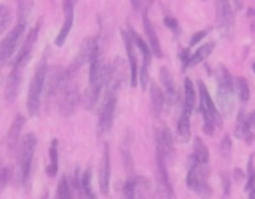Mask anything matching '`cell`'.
Listing matches in <instances>:
<instances>
[{"mask_svg":"<svg viewBox=\"0 0 255 199\" xmlns=\"http://www.w3.org/2000/svg\"><path fill=\"white\" fill-rule=\"evenodd\" d=\"M233 10H231V0H215V26L223 38H229L233 32Z\"/></svg>","mask_w":255,"mask_h":199,"instance_id":"cell-11","label":"cell"},{"mask_svg":"<svg viewBox=\"0 0 255 199\" xmlns=\"http://www.w3.org/2000/svg\"><path fill=\"white\" fill-rule=\"evenodd\" d=\"M131 6H133L135 10H141V0H131Z\"/></svg>","mask_w":255,"mask_h":199,"instance_id":"cell-39","label":"cell"},{"mask_svg":"<svg viewBox=\"0 0 255 199\" xmlns=\"http://www.w3.org/2000/svg\"><path fill=\"white\" fill-rule=\"evenodd\" d=\"M151 189V181L147 177L141 175H131L126 183H124V195L133 199V197H141Z\"/></svg>","mask_w":255,"mask_h":199,"instance_id":"cell-16","label":"cell"},{"mask_svg":"<svg viewBox=\"0 0 255 199\" xmlns=\"http://www.w3.org/2000/svg\"><path fill=\"white\" fill-rule=\"evenodd\" d=\"M74 2L76 0H64L62 8H64V22H62V28L56 36V46H64L68 34L72 32V26H74Z\"/></svg>","mask_w":255,"mask_h":199,"instance_id":"cell-17","label":"cell"},{"mask_svg":"<svg viewBox=\"0 0 255 199\" xmlns=\"http://www.w3.org/2000/svg\"><path fill=\"white\" fill-rule=\"evenodd\" d=\"M82 195L94 197V191H92V171H90V167L82 173Z\"/></svg>","mask_w":255,"mask_h":199,"instance_id":"cell-30","label":"cell"},{"mask_svg":"<svg viewBox=\"0 0 255 199\" xmlns=\"http://www.w3.org/2000/svg\"><path fill=\"white\" fill-rule=\"evenodd\" d=\"M197 92H199V113L203 117V131L207 135H213L217 129H221L223 125V119H221V113L215 105V101L211 100L207 88L203 82H197Z\"/></svg>","mask_w":255,"mask_h":199,"instance_id":"cell-4","label":"cell"},{"mask_svg":"<svg viewBox=\"0 0 255 199\" xmlns=\"http://www.w3.org/2000/svg\"><path fill=\"white\" fill-rule=\"evenodd\" d=\"M215 82H217V98H219L221 109H223V113H231L233 94H235V80L223 64H219L215 68Z\"/></svg>","mask_w":255,"mask_h":199,"instance_id":"cell-7","label":"cell"},{"mask_svg":"<svg viewBox=\"0 0 255 199\" xmlns=\"http://www.w3.org/2000/svg\"><path fill=\"white\" fill-rule=\"evenodd\" d=\"M231 4H233L237 10H241V8H243V0H231Z\"/></svg>","mask_w":255,"mask_h":199,"instance_id":"cell-38","label":"cell"},{"mask_svg":"<svg viewBox=\"0 0 255 199\" xmlns=\"http://www.w3.org/2000/svg\"><path fill=\"white\" fill-rule=\"evenodd\" d=\"M32 2L34 0H18V20H16L14 28L8 32V36L4 40H0V68L12 60L18 44L24 40V32H26V26H28V16H30V10H32Z\"/></svg>","mask_w":255,"mask_h":199,"instance_id":"cell-2","label":"cell"},{"mask_svg":"<svg viewBox=\"0 0 255 199\" xmlns=\"http://www.w3.org/2000/svg\"><path fill=\"white\" fill-rule=\"evenodd\" d=\"M147 88H149V107H151V115H153V117H161V111L165 109V94H163V90H161L155 82H151Z\"/></svg>","mask_w":255,"mask_h":199,"instance_id":"cell-21","label":"cell"},{"mask_svg":"<svg viewBox=\"0 0 255 199\" xmlns=\"http://www.w3.org/2000/svg\"><path fill=\"white\" fill-rule=\"evenodd\" d=\"M163 22H165V26H167V28H169V30H171L173 34H177V32H179V26H177V20H175L173 16H169V14H165V16H163Z\"/></svg>","mask_w":255,"mask_h":199,"instance_id":"cell-34","label":"cell"},{"mask_svg":"<svg viewBox=\"0 0 255 199\" xmlns=\"http://www.w3.org/2000/svg\"><path fill=\"white\" fill-rule=\"evenodd\" d=\"M56 195H58V197H62V199H68V197H72V189H70V181H68V177H62V179H60Z\"/></svg>","mask_w":255,"mask_h":199,"instance_id":"cell-32","label":"cell"},{"mask_svg":"<svg viewBox=\"0 0 255 199\" xmlns=\"http://www.w3.org/2000/svg\"><path fill=\"white\" fill-rule=\"evenodd\" d=\"M48 64L42 62L32 80H30V88H28V113L30 115H36L42 107V101H44V96H46V80H48Z\"/></svg>","mask_w":255,"mask_h":199,"instance_id":"cell-6","label":"cell"},{"mask_svg":"<svg viewBox=\"0 0 255 199\" xmlns=\"http://www.w3.org/2000/svg\"><path fill=\"white\" fill-rule=\"evenodd\" d=\"M235 135L247 143H253V139H255V109L249 113H245V111L239 113L237 123H235Z\"/></svg>","mask_w":255,"mask_h":199,"instance_id":"cell-14","label":"cell"},{"mask_svg":"<svg viewBox=\"0 0 255 199\" xmlns=\"http://www.w3.org/2000/svg\"><path fill=\"white\" fill-rule=\"evenodd\" d=\"M12 173H14L12 165H4V163L0 161V189H4V187L8 185V181L12 179Z\"/></svg>","mask_w":255,"mask_h":199,"instance_id":"cell-31","label":"cell"},{"mask_svg":"<svg viewBox=\"0 0 255 199\" xmlns=\"http://www.w3.org/2000/svg\"><path fill=\"white\" fill-rule=\"evenodd\" d=\"M191 107L187 105H181V113H179V119H177V137L179 141H189L191 137V127H189V117H191Z\"/></svg>","mask_w":255,"mask_h":199,"instance_id":"cell-24","label":"cell"},{"mask_svg":"<svg viewBox=\"0 0 255 199\" xmlns=\"http://www.w3.org/2000/svg\"><path fill=\"white\" fill-rule=\"evenodd\" d=\"M10 20H12V12H10V8H8L6 4H0V36L8 30Z\"/></svg>","mask_w":255,"mask_h":199,"instance_id":"cell-29","label":"cell"},{"mask_svg":"<svg viewBox=\"0 0 255 199\" xmlns=\"http://www.w3.org/2000/svg\"><path fill=\"white\" fill-rule=\"evenodd\" d=\"M247 193H249V195H251V197H255V187H253V189H251V191H247Z\"/></svg>","mask_w":255,"mask_h":199,"instance_id":"cell-40","label":"cell"},{"mask_svg":"<svg viewBox=\"0 0 255 199\" xmlns=\"http://www.w3.org/2000/svg\"><path fill=\"white\" fill-rule=\"evenodd\" d=\"M159 80H161V86H163V94H165V107L171 109L177 101V90H175V84H173V78L169 74V70L165 66L159 68Z\"/></svg>","mask_w":255,"mask_h":199,"instance_id":"cell-18","label":"cell"},{"mask_svg":"<svg viewBox=\"0 0 255 199\" xmlns=\"http://www.w3.org/2000/svg\"><path fill=\"white\" fill-rule=\"evenodd\" d=\"M229 145H231V137H223V141H221V151H223V155H229Z\"/></svg>","mask_w":255,"mask_h":199,"instance_id":"cell-37","label":"cell"},{"mask_svg":"<svg viewBox=\"0 0 255 199\" xmlns=\"http://www.w3.org/2000/svg\"><path fill=\"white\" fill-rule=\"evenodd\" d=\"M179 60H181V70L185 72L187 70V62H189V50L187 48H181L179 50Z\"/></svg>","mask_w":255,"mask_h":199,"instance_id":"cell-36","label":"cell"},{"mask_svg":"<svg viewBox=\"0 0 255 199\" xmlns=\"http://www.w3.org/2000/svg\"><path fill=\"white\" fill-rule=\"evenodd\" d=\"M247 173H249V177H247V183H245V191H251V189L255 187V167H253V155L249 157V163H247Z\"/></svg>","mask_w":255,"mask_h":199,"instance_id":"cell-33","label":"cell"},{"mask_svg":"<svg viewBox=\"0 0 255 199\" xmlns=\"http://www.w3.org/2000/svg\"><path fill=\"white\" fill-rule=\"evenodd\" d=\"M235 90H237V96H239V101H249V96H251V92H249V82H247V78H243V76H239V78H235Z\"/></svg>","mask_w":255,"mask_h":199,"instance_id":"cell-28","label":"cell"},{"mask_svg":"<svg viewBox=\"0 0 255 199\" xmlns=\"http://www.w3.org/2000/svg\"><path fill=\"white\" fill-rule=\"evenodd\" d=\"M122 36H124V44H126V54H128V64H129V84L131 88H135L139 84V64H137V46L129 34V28L128 30H122Z\"/></svg>","mask_w":255,"mask_h":199,"instance_id":"cell-13","label":"cell"},{"mask_svg":"<svg viewBox=\"0 0 255 199\" xmlns=\"http://www.w3.org/2000/svg\"><path fill=\"white\" fill-rule=\"evenodd\" d=\"M155 161H157V183L161 187V193L173 197V189H171L169 175H167V161L161 155H155Z\"/></svg>","mask_w":255,"mask_h":199,"instance_id":"cell-23","label":"cell"},{"mask_svg":"<svg viewBox=\"0 0 255 199\" xmlns=\"http://www.w3.org/2000/svg\"><path fill=\"white\" fill-rule=\"evenodd\" d=\"M74 76H70V80L66 82V86L62 88V92L58 94V111L62 115H72L80 103V90H78V84L72 80Z\"/></svg>","mask_w":255,"mask_h":199,"instance_id":"cell-10","label":"cell"},{"mask_svg":"<svg viewBox=\"0 0 255 199\" xmlns=\"http://www.w3.org/2000/svg\"><path fill=\"white\" fill-rule=\"evenodd\" d=\"M191 159H195L199 163H209V151H207V145L203 143L201 137L193 139V155H191Z\"/></svg>","mask_w":255,"mask_h":199,"instance_id":"cell-27","label":"cell"},{"mask_svg":"<svg viewBox=\"0 0 255 199\" xmlns=\"http://www.w3.org/2000/svg\"><path fill=\"white\" fill-rule=\"evenodd\" d=\"M207 34H209V28H205V30H199V32H195V34L191 36V40H189V44H191V46H195V44H199V42H201V40H203V38H205Z\"/></svg>","mask_w":255,"mask_h":199,"instance_id":"cell-35","label":"cell"},{"mask_svg":"<svg viewBox=\"0 0 255 199\" xmlns=\"http://www.w3.org/2000/svg\"><path fill=\"white\" fill-rule=\"evenodd\" d=\"M116 101H118V90L104 86V98L100 103V113H98V133L104 135L112 129L114 115H116Z\"/></svg>","mask_w":255,"mask_h":199,"instance_id":"cell-8","label":"cell"},{"mask_svg":"<svg viewBox=\"0 0 255 199\" xmlns=\"http://www.w3.org/2000/svg\"><path fill=\"white\" fill-rule=\"evenodd\" d=\"M251 70H253V72H255V62H253V66H251Z\"/></svg>","mask_w":255,"mask_h":199,"instance_id":"cell-41","label":"cell"},{"mask_svg":"<svg viewBox=\"0 0 255 199\" xmlns=\"http://www.w3.org/2000/svg\"><path fill=\"white\" fill-rule=\"evenodd\" d=\"M110 167H112L110 145L104 143L102 159H100V191H102V195H108L110 193Z\"/></svg>","mask_w":255,"mask_h":199,"instance_id":"cell-20","label":"cell"},{"mask_svg":"<svg viewBox=\"0 0 255 199\" xmlns=\"http://www.w3.org/2000/svg\"><path fill=\"white\" fill-rule=\"evenodd\" d=\"M34 149H36V135L34 133L22 135V141L18 145V167H16V183L20 187H26L30 181Z\"/></svg>","mask_w":255,"mask_h":199,"instance_id":"cell-5","label":"cell"},{"mask_svg":"<svg viewBox=\"0 0 255 199\" xmlns=\"http://www.w3.org/2000/svg\"><path fill=\"white\" fill-rule=\"evenodd\" d=\"M24 121H26V119H24L22 113H18V115L14 117L10 129H8V133H6V149H8V151H16V149H18V145H20V141H22Z\"/></svg>","mask_w":255,"mask_h":199,"instance_id":"cell-19","label":"cell"},{"mask_svg":"<svg viewBox=\"0 0 255 199\" xmlns=\"http://www.w3.org/2000/svg\"><path fill=\"white\" fill-rule=\"evenodd\" d=\"M40 28H42V20H38L36 26H34V28L24 36V40H22L20 52H18L16 60L12 62V70H10V76H8V80H6V92H4L6 101H14L16 96H18L20 80H22V72H24L26 64H28L30 58H32V50H34L36 38H38V34H40Z\"/></svg>","mask_w":255,"mask_h":199,"instance_id":"cell-1","label":"cell"},{"mask_svg":"<svg viewBox=\"0 0 255 199\" xmlns=\"http://www.w3.org/2000/svg\"><path fill=\"white\" fill-rule=\"evenodd\" d=\"M207 179H209L207 163H199V161L191 159L189 171H187V187L197 195H211V187H209Z\"/></svg>","mask_w":255,"mask_h":199,"instance_id":"cell-9","label":"cell"},{"mask_svg":"<svg viewBox=\"0 0 255 199\" xmlns=\"http://www.w3.org/2000/svg\"><path fill=\"white\" fill-rule=\"evenodd\" d=\"M143 28H145V34H147V44L151 48V54L155 58H163L161 54V46H159V38H157V32H155V26L153 22L149 20V14L143 10Z\"/></svg>","mask_w":255,"mask_h":199,"instance_id":"cell-22","label":"cell"},{"mask_svg":"<svg viewBox=\"0 0 255 199\" xmlns=\"http://www.w3.org/2000/svg\"><path fill=\"white\" fill-rule=\"evenodd\" d=\"M108 64L102 58V52H98L92 62H90V76H88V88L84 92V107L86 109H94L96 103L102 98L106 80H108Z\"/></svg>","mask_w":255,"mask_h":199,"instance_id":"cell-3","label":"cell"},{"mask_svg":"<svg viewBox=\"0 0 255 199\" xmlns=\"http://www.w3.org/2000/svg\"><path fill=\"white\" fill-rule=\"evenodd\" d=\"M98 52H102V48H100L98 40H96V38H86V40L82 42V46H80L78 54H76V60L70 64L68 74H70V76H76V72H78L82 66L90 64V62H92V58H94Z\"/></svg>","mask_w":255,"mask_h":199,"instance_id":"cell-12","label":"cell"},{"mask_svg":"<svg viewBox=\"0 0 255 199\" xmlns=\"http://www.w3.org/2000/svg\"><path fill=\"white\" fill-rule=\"evenodd\" d=\"M58 145L60 141L58 139H52L50 141V149H48V165H46V173L50 177H54L58 173Z\"/></svg>","mask_w":255,"mask_h":199,"instance_id":"cell-26","label":"cell"},{"mask_svg":"<svg viewBox=\"0 0 255 199\" xmlns=\"http://www.w3.org/2000/svg\"><path fill=\"white\" fill-rule=\"evenodd\" d=\"M215 50V42H205V44H201L191 56H189V62H187V68H191V66H195V64H199V62H203L211 52Z\"/></svg>","mask_w":255,"mask_h":199,"instance_id":"cell-25","label":"cell"},{"mask_svg":"<svg viewBox=\"0 0 255 199\" xmlns=\"http://www.w3.org/2000/svg\"><path fill=\"white\" fill-rule=\"evenodd\" d=\"M155 155H161L165 161L173 157V137L167 127L155 129Z\"/></svg>","mask_w":255,"mask_h":199,"instance_id":"cell-15","label":"cell"}]
</instances>
